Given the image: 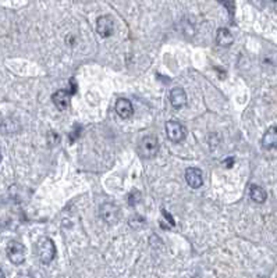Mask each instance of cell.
I'll return each instance as SVG.
<instances>
[{"label":"cell","instance_id":"cell-9","mask_svg":"<svg viewBox=\"0 0 277 278\" xmlns=\"http://www.w3.org/2000/svg\"><path fill=\"white\" fill-rule=\"evenodd\" d=\"M70 97H71L70 92H67L66 89H60L52 95V102L55 103L59 110H66L70 105Z\"/></svg>","mask_w":277,"mask_h":278},{"label":"cell","instance_id":"cell-5","mask_svg":"<svg viewBox=\"0 0 277 278\" xmlns=\"http://www.w3.org/2000/svg\"><path fill=\"white\" fill-rule=\"evenodd\" d=\"M96 32L102 38H109L115 32V21L110 16H100L96 19Z\"/></svg>","mask_w":277,"mask_h":278},{"label":"cell","instance_id":"cell-12","mask_svg":"<svg viewBox=\"0 0 277 278\" xmlns=\"http://www.w3.org/2000/svg\"><path fill=\"white\" fill-rule=\"evenodd\" d=\"M216 42L221 48H229L234 42V37L227 28H220L218 29V34H216Z\"/></svg>","mask_w":277,"mask_h":278},{"label":"cell","instance_id":"cell-13","mask_svg":"<svg viewBox=\"0 0 277 278\" xmlns=\"http://www.w3.org/2000/svg\"><path fill=\"white\" fill-rule=\"evenodd\" d=\"M249 196H251L252 201L257 202V203H265L266 199H268L266 191H265L262 186H259V185H251V188H249Z\"/></svg>","mask_w":277,"mask_h":278},{"label":"cell","instance_id":"cell-14","mask_svg":"<svg viewBox=\"0 0 277 278\" xmlns=\"http://www.w3.org/2000/svg\"><path fill=\"white\" fill-rule=\"evenodd\" d=\"M139 199H141V195H139V192L138 191H133L130 195H128V203H130L131 206L137 204Z\"/></svg>","mask_w":277,"mask_h":278},{"label":"cell","instance_id":"cell-6","mask_svg":"<svg viewBox=\"0 0 277 278\" xmlns=\"http://www.w3.org/2000/svg\"><path fill=\"white\" fill-rule=\"evenodd\" d=\"M100 216L107 224H116L121 217V210L113 203H105L100 207Z\"/></svg>","mask_w":277,"mask_h":278},{"label":"cell","instance_id":"cell-11","mask_svg":"<svg viewBox=\"0 0 277 278\" xmlns=\"http://www.w3.org/2000/svg\"><path fill=\"white\" fill-rule=\"evenodd\" d=\"M262 146L265 149H276L277 148V125L270 127L262 138Z\"/></svg>","mask_w":277,"mask_h":278},{"label":"cell","instance_id":"cell-16","mask_svg":"<svg viewBox=\"0 0 277 278\" xmlns=\"http://www.w3.org/2000/svg\"><path fill=\"white\" fill-rule=\"evenodd\" d=\"M1 159H3V156H1V150H0V162H1Z\"/></svg>","mask_w":277,"mask_h":278},{"label":"cell","instance_id":"cell-10","mask_svg":"<svg viewBox=\"0 0 277 278\" xmlns=\"http://www.w3.org/2000/svg\"><path fill=\"white\" fill-rule=\"evenodd\" d=\"M170 102L174 109H181L187 105V95L182 88H173L170 91Z\"/></svg>","mask_w":277,"mask_h":278},{"label":"cell","instance_id":"cell-3","mask_svg":"<svg viewBox=\"0 0 277 278\" xmlns=\"http://www.w3.org/2000/svg\"><path fill=\"white\" fill-rule=\"evenodd\" d=\"M7 258L13 264H22L25 261V246L19 241H11L7 245Z\"/></svg>","mask_w":277,"mask_h":278},{"label":"cell","instance_id":"cell-15","mask_svg":"<svg viewBox=\"0 0 277 278\" xmlns=\"http://www.w3.org/2000/svg\"><path fill=\"white\" fill-rule=\"evenodd\" d=\"M0 278H4V273L1 270H0Z\"/></svg>","mask_w":277,"mask_h":278},{"label":"cell","instance_id":"cell-1","mask_svg":"<svg viewBox=\"0 0 277 278\" xmlns=\"http://www.w3.org/2000/svg\"><path fill=\"white\" fill-rule=\"evenodd\" d=\"M37 255L43 264H50L56 256V246L50 238H40L37 243Z\"/></svg>","mask_w":277,"mask_h":278},{"label":"cell","instance_id":"cell-8","mask_svg":"<svg viewBox=\"0 0 277 278\" xmlns=\"http://www.w3.org/2000/svg\"><path fill=\"white\" fill-rule=\"evenodd\" d=\"M116 113L119 114V117H121L124 120L130 118L131 115L134 114L133 103L128 99H119L117 103H116Z\"/></svg>","mask_w":277,"mask_h":278},{"label":"cell","instance_id":"cell-7","mask_svg":"<svg viewBox=\"0 0 277 278\" xmlns=\"http://www.w3.org/2000/svg\"><path fill=\"white\" fill-rule=\"evenodd\" d=\"M185 181L187 184L197 189V188H201L202 184H203V178H202V171L199 168H195V167H190L187 168L185 171Z\"/></svg>","mask_w":277,"mask_h":278},{"label":"cell","instance_id":"cell-4","mask_svg":"<svg viewBox=\"0 0 277 278\" xmlns=\"http://www.w3.org/2000/svg\"><path fill=\"white\" fill-rule=\"evenodd\" d=\"M166 134L167 138L174 142V144H180L185 139L187 130L184 128V125L178 121H167L166 123Z\"/></svg>","mask_w":277,"mask_h":278},{"label":"cell","instance_id":"cell-2","mask_svg":"<svg viewBox=\"0 0 277 278\" xmlns=\"http://www.w3.org/2000/svg\"><path fill=\"white\" fill-rule=\"evenodd\" d=\"M159 152V141L153 135H146L143 136L138 146V153L141 154L143 159H152Z\"/></svg>","mask_w":277,"mask_h":278}]
</instances>
